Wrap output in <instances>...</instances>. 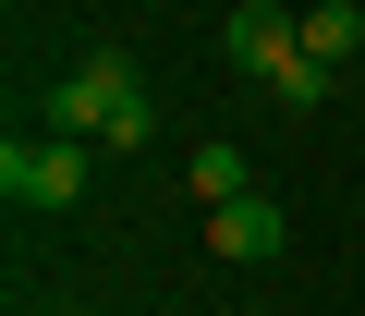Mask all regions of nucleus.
<instances>
[{
  "mask_svg": "<svg viewBox=\"0 0 365 316\" xmlns=\"http://www.w3.org/2000/svg\"><path fill=\"white\" fill-rule=\"evenodd\" d=\"M268 98H280V110H317V98H329V61H280Z\"/></svg>",
  "mask_w": 365,
  "mask_h": 316,
  "instance_id": "obj_7",
  "label": "nucleus"
},
{
  "mask_svg": "<svg viewBox=\"0 0 365 316\" xmlns=\"http://www.w3.org/2000/svg\"><path fill=\"white\" fill-rule=\"evenodd\" d=\"M146 73L122 61V49H86L61 85H49V134H73V146H98V158H134L146 146Z\"/></svg>",
  "mask_w": 365,
  "mask_h": 316,
  "instance_id": "obj_1",
  "label": "nucleus"
},
{
  "mask_svg": "<svg viewBox=\"0 0 365 316\" xmlns=\"http://www.w3.org/2000/svg\"><path fill=\"white\" fill-rule=\"evenodd\" d=\"M280 243H292L280 195H232V207H207V256H220V268H268Z\"/></svg>",
  "mask_w": 365,
  "mask_h": 316,
  "instance_id": "obj_4",
  "label": "nucleus"
},
{
  "mask_svg": "<svg viewBox=\"0 0 365 316\" xmlns=\"http://www.w3.org/2000/svg\"><path fill=\"white\" fill-rule=\"evenodd\" d=\"M292 25H304V61H329V73H341V61L365 49V13H353V0H304Z\"/></svg>",
  "mask_w": 365,
  "mask_h": 316,
  "instance_id": "obj_5",
  "label": "nucleus"
},
{
  "mask_svg": "<svg viewBox=\"0 0 365 316\" xmlns=\"http://www.w3.org/2000/svg\"><path fill=\"white\" fill-rule=\"evenodd\" d=\"M182 183H195V207H232V195H256V158H244V146H195Z\"/></svg>",
  "mask_w": 365,
  "mask_h": 316,
  "instance_id": "obj_6",
  "label": "nucleus"
},
{
  "mask_svg": "<svg viewBox=\"0 0 365 316\" xmlns=\"http://www.w3.org/2000/svg\"><path fill=\"white\" fill-rule=\"evenodd\" d=\"M220 61H232V73H256V85H268V73H280V61H304V25H292V13H280V0H232V25H220Z\"/></svg>",
  "mask_w": 365,
  "mask_h": 316,
  "instance_id": "obj_3",
  "label": "nucleus"
},
{
  "mask_svg": "<svg viewBox=\"0 0 365 316\" xmlns=\"http://www.w3.org/2000/svg\"><path fill=\"white\" fill-rule=\"evenodd\" d=\"M86 158L98 146H73V134H13V146H0V195H13L25 219H61V207H86Z\"/></svg>",
  "mask_w": 365,
  "mask_h": 316,
  "instance_id": "obj_2",
  "label": "nucleus"
}]
</instances>
